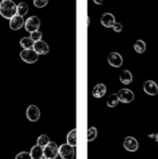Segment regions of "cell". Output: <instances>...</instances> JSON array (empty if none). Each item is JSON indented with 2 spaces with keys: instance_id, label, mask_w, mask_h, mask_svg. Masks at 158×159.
<instances>
[{
  "instance_id": "1",
  "label": "cell",
  "mask_w": 158,
  "mask_h": 159,
  "mask_svg": "<svg viewBox=\"0 0 158 159\" xmlns=\"http://www.w3.org/2000/svg\"><path fill=\"white\" fill-rule=\"evenodd\" d=\"M0 14L4 19L11 20L16 15V4L13 0H1L0 2Z\"/></svg>"
},
{
  "instance_id": "2",
  "label": "cell",
  "mask_w": 158,
  "mask_h": 159,
  "mask_svg": "<svg viewBox=\"0 0 158 159\" xmlns=\"http://www.w3.org/2000/svg\"><path fill=\"white\" fill-rule=\"evenodd\" d=\"M59 156V146L55 142L51 141L47 146L43 147V158L55 159Z\"/></svg>"
},
{
  "instance_id": "3",
  "label": "cell",
  "mask_w": 158,
  "mask_h": 159,
  "mask_svg": "<svg viewBox=\"0 0 158 159\" xmlns=\"http://www.w3.org/2000/svg\"><path fill=\"white\" fill-rule=\"evenodd\" d=\"M59 156L62 159H74L75 157L74 147L68 145L67 143L62 144L61 146H59Z\"/></svg>"
},
{
  "instance_id": "4",
  "label": "cell",
  "mask_w": 158,
  "mask_h": 159,
  "mask_svg": "<svg viewBox=\"0 0 158 159\" xmlns=\"http://www.w3.org/2000/svg\"><path fill=\"white\" fill-rule=\"evenodd\" d=\"M20 57H21V59L23 60L25 63L34 64L38 61L39 55L37 54L33 49H30V50H22L21 53H20Z\"/></svg>"
},
{
  "instance_id": "5",
  "label": "cell",
  "mask_w": 158,
  "mask_h": 159,
  "mask_svg": "<svg viewBox=\"0 0 158 159\" xmlns=\"http://www.w3.org/2000/svg\"><path fill=\"white\" fill-rule=\"evenodd\" d=\"M24 26H25L26 32H28V33H30V34L36 32V30H38L39 27H40V20H39V17H37V16L28 17L27 21H26L25 24H24Z\"/></svg>"
},
{
  "instance_id": "6",
  "label": "cell",
  "mask_w": 158,
  "mask_h": 159,
  "mask_svg": "<svg viewBox=\"0 0 158 159\" xmlns=\"http://www.w3.org/2000/svg\"><path fill=\"white\" fill-rule=\"evenodd\" d=\"M117 95H118L119 102L126 103V104L131 103L134 100V93L131 90H129V89H120L118 93H117Z\"/></svg>"
},
{
  "instance_id": "7",
  "label": "cell",
  "mask_w": 158,
  "mask_h": 159,
  "mask_svg": "<svg viewBox=\"0 0 158 159\" xmlns=\"http://www.w3.org/2000/svg\"><path fill=\"white\" fill-rule=\"evenodd\" d=\"M26 117L29 121L35 122L40 118V109L36 105H29L26 109Z\"/></svg>"
},
{
  "instance_id": "8",
  "label": "cell",
  "mask_w": 158,
  "mask_h": 159,
  "mask_svg": "<svg viewBox=\"0 0 158 159\" xmlns=\"http://www.w3.org/2000/svg\"><path fill=\"white\" fill-rule=\"evenodd\" d=\"M124 147L128 152L134 153L139 149V143H138L137 139L133 138V136H127L124 141Z\"/></svg>"
},
{
  "instance_id": "9",
  "label": "cell",
  "mask_w": 158,
  "mask_h": 159,
  "mask_svg": "<svg viewBox=\"0 0 158 159\" xmlns=\"http://www.w3.org/2000/svg\"><path fill=\"white\" fill-rule=\"evenodd\" d=\"M107 61H108V63H110L111 66L116 67V68L120 67L122 65V63H124V59H122V57L117 52L110 53L108 57H107Z\"/></svg>"
},
{
  "instance_id": "10",
  "label": "cell",
  "mask_w": 158,
  "mask_h": 159,
  "mask_svg": "<svg viewBox=\"0 0 158 159\" xmlns=\"http://www.w3.org/2000/svg\"><path fill=\"white\" fill-rule=\"evenodd\" d=\"M143 90L146 94L154 96L158 93V86H157L156 82L153 81V80H147V81L144 82Z\"/></svg>"
},
{
  "instance_id": "11",
  "label": "cell",
  "mask_w": 158,
  "mask_h": 159,
  "mask_svg": "<svg viewBox=\"0 0 158 159\" xmlns=\"http://www.w3.org/2000/svg\"><path fill=\"white\" fill-rule=\"evenodd\" d=\"M116 23V19L115 16L112 14V13H104L101 17V24L104 26V27H113L114 24Z\"/></svg>"
},
{
  "instance_id": "12",
  "label": "cell",
  "mask_w": 158,
  "mask_h": 159,
  "mask_svg": "<svg viewBox=\"0 0 158 159\" xmlns=\"http://www.w3.org/2000/svg\"><path fill=\"white\" fill-rule=\"evenodd\" d=\"M25 22H24V19L20 15H14L12 19L10 20V28L12 30H21L24 26Z\"/></svg>"
},
{
  "instance_id": "13",
  "label": "cell",
  "mask_w": 158,
  "mask_h": 159,
  "mask_svg": "<svg viewBox=\"0 0 158 159\" xmlns=\"http://www.w3.org/2000/svg\"><path fill=\"white\" fill-rule=\"evenodd\" d=\"M33 50L39 55V54H47V53H49V50H50V49H49V46L47 42L40 40V41L35 42Z\"/></svg>"
},
{
  "instance_id": "14",
  "label": "cell",
  "mask_w": 158,
  "mask_h": 159,
  "mask_svg": "<svg viewBox=\"0 0 158 159\" xmlns=\"http://www.w3.org/2000/svg\"><path fill=\"white\" fill-rule=\"evenodd\" d=\"M106 86L104 84H95L94 87H93L92 89V95L94 96V98H103L104 95H105L106 93Z\"/></svg>"
},
{
  "instance_id": "15",
  "label": "cell",
  "mask_w": 158,
  "mask_h": 159,
  "mask_svg": "<svg viewBox=\"0 0 158 159\" xmlns=\"http://www.w3.org/2000/svg\"><path fill=\"white\" fill-rule=\"evenodd\" d=\"M30 156L33 159H42L43 158V147L39 145H34L30 149Z\"/></svg>"
},
{
  "instance_id": "16",
  "label": "cell",
  "mask_w": 158,
  "mask_h": 159,
  "mask_svg": "<svg viewBox=\"0 0 158 159\" xmlns=\"http://www.w3.org/2000/svg\"><path fill=\"white\" fill-rule=\"evenodd\" d=\"M119 80L122 82L124 84H130L133 80V76L131 74V71L129 70H122V73L119 75Z\"/></svg>"
},
{
  "instance_id": "17",
  "label": "cell",
  "mask_w": 158,
  "mask_h": 159,
  "mask_svg": "<svg viewBox=\"0 0 158 159\" xmlns=\"http://www.w3.org/2000/svg\"><path fill=\"white\" fill-rule=\"evenodd\" d=\"M66 141H67V144L70 145V146H73V147L76 146L77 145V130L76 129H73L68 132Z\"/></svg>"
},
{
  "instance_id": "18",
  "label": "cell",
  "mask_w": 158,
  "mask_h": 159,
  "mask_svg": "<svg viewBox=\"0 0 158 159\" xmlns=\"http://www.w3.org/2000/svg\"><path fill=\"white\" fill-rule=\"evenodd\" d=\"M20 44H21V47L24 49V50H30V49L34 48L35 42L33 41L30 37H24V38H22V39H21Z\"/></svg>"
},
{
  "instance_id": "19",
  "label": "cell",
  "mask_w": 158,
  "mask_h": 159,
  "mask_svg": "<svg viewBox=\"0 0 158 159\" xmlns=\"http://www.w3.org/2000/svg\"><path fill=\"white\" fill-rule=\"evenodd\" d=\"M28 12V6L25 2H20L16 6V15H20V16L23 17L24 15H26Z\"/></svg>"
},
{
  "instance_id": "20",
  "label": "cell",
  "mask_w": 158,
  "mask_h": 159,
  "mask_svg": "<svg viewBox=\"0 0 158 159\" xmlns=\"http://www.w3.org/2000/svg\"><path fill=\"white\" fill-rule=\"evenodd\" d=\"M118 103H119V98H118L117 93H113V94H111L110 96H108L106 104H107L108 107H112L113 108V107H116Z\"/></svg>"
},
{
  "instance_id": "21",
  "label": "cell",
  "mask_w": 158,
  "mask_h": 159,
  "mask_svg": "<svg viewBox=\"0 0 158 159\" xmlns=\"http://www.w3.org/2000/svg\"><path fill=\"white\" fill-rule=\"evenodd\" d=\"M134 50H135V52H138V53H144V52H145V50H146L145 42H144L143 40H141V39L137 40V41H135V43H134Z\"/></svg>"
},
{
  "instance_id": "22",
  "label": "cell",
  "mask_w": 158,
  "mask_h": 159,
  "mask_svg": "<svg viewBox=\"0 0 158 159\" xmlns=\"http://www.w3.org/2000/svg\"><path fill=\"white\" fill-rule=\"evenodd\" d=\"M97 129L95 127H91L88 129V134H87V141L88 142H92L97 139Z\"/></svg>"
},
{
  "instance_id": "23",
  "label": "cell",
  "mask_w": 158,
  "mask_h": 159,
  "mask_svg": "<svg viewBox=\"0 0 158 159\" xmlns=\"http://www.w3.org/2000/svg\"><path fill=\"white\" fill-rule=\"evenodd\" d=\"M50 142L51 141H50L49 135H47V134H41L38 138V140H37V145H39V146H41V147H44Z\"/></svg>"
},
{
  "instance_id": "24",
  "label": "cell",
  "mask_w": 158,
  "mask_h": 159,
  "mask_svg": "<svg viewBox=\"0 0 158 159\" xmlns=\"http://www.w3.org/2000/svg\"><path fill=\"white\" fill-rule=\"evenodd\" d=\"M30 38L34 42H37V41H40L42 38V33L40 30H36V32L32 33L30 34Z\"/></svg>"
},
{
  "instance_id": "25",
  "label": "cell",
  "mask_w": 158,
  "mask_h": 159,
  "mask_svg": "<svg viewBox=\"0 0 158 159\" xmlns=\"http://www.w3.org/2000/svg\"><path fill=\"white\" fill-rule=\"evenodd\" d=\"M15 159H33V158L30 156V154L27 153V152H21V153H19L15 156Z\"/></svg>"
},
{
  "instance_id": "26",
  "label": "cell",
  "mask_w": 158,
  "mask_h": 159,
  "mask_svg": "<svg viewBox=\"0 0 158 159\" xmlns=\"http://www.w3.org/2000/svg\"><path fill=\"white\" fill-rule=\"evenodd\" d=\"M49 0H34V4L36 8H43L47 6Z\"/></svg>"
},
{
  "instance_id": "27",
  "label": "cell",
  "mask_w": 158,
  "mask_h": 159,
  "mask_svg": "<svg viewBox=\"0 0 158 159\" xmlns=\"http://www.w3.org/2000/svg\"><path fill=\"white\" fill-rule=\"evenodd\" d=\"M113 30H114V32H116V33H119V32H121L122 30V24H120V23H115L114 24V26H113Z\"/></svg>"
},
{
  "instance_id": "28",
  "label": "cell",
  "mask_w": 158,
  "mask_h": 159,
  "mask_svg": "<svg viewBox=\"0 0 158 159\" xmlns=\"http://www.w3.org/2000/svg\"><path fill=\"white\" fill-rule=\"evenodd\" d=\"M148 138L150 139H154L155 141L158 142V133H152V134H148Z\"/></svg>"
},
{
  "instance_id": "29",
  "label": "cell",
  "mask_w": 158,
  "mask_h": 159,
  "mask_svg": "<svg viewBox=\"0 0 158 159\" xmlns=\"http://www.w3.org/2000/svg\"><path fill=\"white\" fill-rule=\"evenodd\" d=\"M93 2L100 6V4H103L104 3V0H93Z\"/></svg>"
},
{
  "instance_id": "30",
  "label": "cell",
  "mask_w": 158,
  "mask_h": 159,
  "mask_svg": "<svg viewBox=\"0 0 158 159\" xmlns=\"http://www.w3.org/2000/svg\"><path fill=\"white\" fill-rule=\"evenodd\" d=\"M89 25H90V19L88 17V19H87V26H89Z\"/></svg>"
},
{
  "instance_id": "31",
  "label": "cell",
  "mask_w": 158,
  "mask_h": 159,
  "mask_svg": "<svg viewBox=\"0 0 158 159\" xmlns=\"http://www.w3.org/2000/svg\"><path fill=\"white\" fill-rule=\"evenodd\" d=\"M42 159H46V158H42Z\"/></svg>"
},
{
  "instance_id": "32",
  "label": "cell",
  "mask_w": 158,
  "mask_h": 159,
  "mask_svg": "<svg viewBox=\"0 0 158 159\" xmlns=\"http://www.w3.org/2000/svg\"><path fill=\"white\" fill-rule=\"evenodd\" d=\"M157 145H158V142H157Z\"/></svg>"
}]
</instances>
